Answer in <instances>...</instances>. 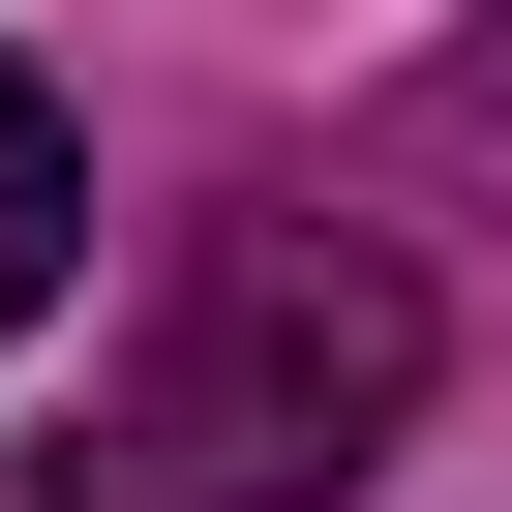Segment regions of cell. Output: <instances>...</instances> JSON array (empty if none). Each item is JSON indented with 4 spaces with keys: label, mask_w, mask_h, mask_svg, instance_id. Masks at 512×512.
Listing matches in <instances>:
<instances>
[{
    "label": "cell",
    "mask_w": 512,
    "mask_h": 512,
    "mask_svg": "<svg viewBox=\"0 0 512 512\" xmlns=\"http://www.w3.org/2000/svg\"><path fill=\"white\" fill-rule=\"evenodd\" d=\"M422 422V272L362 211H211L151 362L91 392V512H332Z\"/></svg>",
    "instance_id": "6da1fadb"
},
{
    "label": "cell",
    "mask_w": 512,
    "mask_h": 512,
    "mask_svg": "<svg viewBox=\"0 0 512 512\" xmlns=\"http://www.w3.org/2000/svg\"><path fill=\"white\" fill-rule=\"evenodd\" d=\"M91 302V151H61V91L0 61V332H61Z\"/></svg>",
    "instance_id": "7a4b0ae2"
}]
</instances>
